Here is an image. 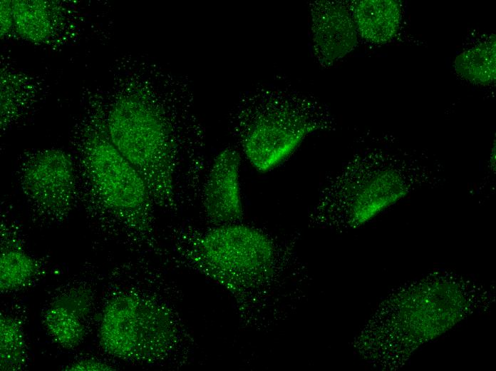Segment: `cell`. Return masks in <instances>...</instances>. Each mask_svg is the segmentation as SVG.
<instances>
[{"instance_id": "6da1fadb", "label": "cell", "mask_w": 496, "mask_h": 371, "mask_svg": "<svg viewBox=\"0 0 496 371\" xmlns=\"http://www.w3.org/2000/svg\"><path fill=\"white\" fill-rule=\"evenodd\" d=\"M130 61L97 97L108 136L146 183L157 208L178 213L199 200L206 134L185 78Z\"/></svg>"}, {"instance_id": "7a4b0ae2", "label": "cell", "mask_w": 496, "mask_h": 371, "mask_svg": "<svg viewBox=\"0 0 496 371\" xmlns=\"http://www.w3.org/2000/svg\"><path fill=\"white\" fill-rule=\"evenodd\" d=\"M164 237L163 260L223 288L245 326L264 330L280 316L284 278L294 263L291 244L242 222L205 227L176 223Z\"/></svg>"}, {"instance_id": "3957f363", "label": "cell", "mask_w": 496, "mask_h": 371, "mask_svg": "<svg viewBox=\"0 0 496 371\" xmlns=\"http://www.w3.org/2000/svg\"><path fill=\"white\" fill-rule=\"evenodd\" d=\"M101 313L99 339L108 354L124 361L184 367L197 343L184 319L182 293L175 281L144 265H125Z\"/></svg>"}, {"instance_id": "277c9868", "label": "cell", "mask_w": 496, "mask_h": 371, "mask_svg": "<svg viewBox=\"0 0 496 371\" xmlns=\"http://www.w3.org/2000/svg\"><path fill=\"white\" fill-rule=\"evenodd\" d=\"M87 106L72 137L78 203L130 248L162 257L157 207L148 186L110 141L97 98Z\"/></svg>"}, {"instance_id": "5b68a950", "label": "cell", "mask_w": 496, "mask_h": 371, "mask_svg": "<svg viewBox=\"0 0 496 371\" xmlns=\"http://www.w3.org/2000/svg\"><path fill=\"white\" fill-rule=\"evenodd\" d=\"M333 123L326 106L315 97L272 86L245 92L229 117L233 137L262 173L286 160L308 135L331 129Z\"/></svg>"}, {"instance_id": "8992f818", "label": "cell", "mask_w": 496, "mask_h": 371, "mask_svg": "<svg viewBox=\"0 0 496 371\" xmlns=\"http://www.w3.org/2000/svg\"><path fill=\"white\" fill-rule=\"evenodd\" d=\"M402 176L373 156L353 160L319 193L309 223L319 228L364 224L408 193Z\"/></svg>"}, {"instance_id": "52a82bcc", "label": "cell", "mask_w": 496, "mask_h": 371, "mask_svg": "<svg viewBox=\"0 0 496 371\" xmlns=\"http://www.w3.org/2000/svg\"><path fill=\"white\" fill-rule=\"evenodd\" d=\"M16 178L29 208L41 220L61 223L78 203L75 159L63 149H42L26 156Z\"/></svg>"}, {"instance_id": "ba28073f", "label": "cell", "mask_w": 496, "mask_h": 371, "mask_svg": "<svg viewBox=\"0 0 496 371\" xmlns=\"http://www.w3.org/2000/svg\"><path fill=\"white\" fill-rule=\"evenodd\" d=\"M241 156L233 147L222 149L210 165L199 200L207 225L242 222L244 208L239 183Z\"/></svg>"}, {"instance_id": "9c48e42d", "label": "cell", "mask_w": 496, "mask_h": 371, "mask_svg": "<svg viewBox=\"0 0 496 371\" xmlns=\"http://www.w3.org/2000/svg\"><path fill=\"white\" fill-rule=\"evenodd\" d=\"M314 54L328 66L351 52L357 44V31L350 11L341 3L325 0L309 4Z\"/></svg>"}, {"instance_id": "30bf717a", "label": "cell", "mask_w": 496, "mask_h": 371, "mask_svg": "<svg viewBox=\"0 0 496 371\" xmlns=\"http://www.w3.org/2000/svg\"><path fill=\"white\" fill-rule=\"evenodd\" d=\"M90 310L89 295L81 289L58 296L43 315L49 335L66 349L78 346L86 335L85 319Z\"/></svg>"}, {"instance_id": "8fae6325", "label": "cell", "mask_w": 496, "mask_h": 371, "mask_svg": "<svg viewBox=\"0 0 496 371\" xmlns=\"http://www.w3.org/2000/svg\"><path fill=\"white\" fill-rule=\"evenodd\" d=\"M15 32L34 44L52 43L66 25L64 9L48 1H11Z\"/></svg>"}, {"instance_id": "7c38bea8", "label": "cell", "mask_w": 496, "mask_h": 371, "mask_svg": "<svg viewBox=\"0 0 496 371\" xmlns=\"http://www.w3.org/2000/svg\"><path fill=\"white\" fill-rule=\"evenodd\" d=\"M350 13L357 32L373 44H384L396 34L401 21V7L393 0L354 1Z\"/></svg>"}, {"instance_id": "4fadbf2b", "label": "cell", "mask_w": 496, "mask_h": 371, "mask_svg": "<svg viewBox=\"0 0 496 371\" xmlns=\"http://www.w3.org/2000/svg\"><path fill=\"white\" fill-rule=\"evenodd\" d=\"M14 230L1 226L0 290L2 293L24 288L40 270L38 260L27 253Z\"/></svg>"}, {"instance_id": "5bb4252c", "label": "cell", "mask_w": 496, "mask_h": 371, "mask_svg": "<svg viewBox=\"0 0 496 371\" xmlns=\"http://www.w3.org/2000/svg\"><path fill=\"white\" fill-rule=\"evenodd\" d=\"M495 36L458 55L454 65L456 72L470 82L487 84L496 77Z\"/></svg>"}, {"instance_id": "9a60e30c", "label": "cell", "mask_w": 496, "mask_h": 371, "mask_svg": "<svg viewBox=\"0 0 496 371\" xmlns=\"http://www.w3.org/2000/svg\"><path fill=\"white\" fill-rule=\"evenodd\" d=\"M28 78L17 75V88L14 74L1 72V130L5 131L19 122L33 103V88H26Z\"/></svg>"}, {"instance_id": "2e32d148", "label": "cell", "mask_w": 496, "mask_h": 371, "mask_svg": "<svg viewBox=\"0 0 496 371\" xmlns=\"http://www.w3.org/2000/svg\"><path fill=\"white\" fill-rule=\"evenodd\" d=\"M26 357V343L19 322L8 315H1V370H20Z\"/></svg>"}, {"instance_id": "e0dca14e", "label": "cell", "mask_w": 496, "mask_h": 371, "mask_svg": "<svg viewBox=\"0 0 496 371\" xmlns=\"http://www.w3.org/2000/svg\"><path fill=\"white\" fill-rule=\"evenodd\" d=\"M1 38L10 36L14 30V21L11 7V1H1Z\"/></svg>"}, {"instance_id": "ac0fdd59", "label": "cell", "mask_w": 496, "mask_h": 371, "mask_svg": "<svg viewBox=\"0 0 496 371\" xmlns=\"http://www.w3.org/2000/svg\"><path fill=\"white\" fill-rule=\"evenodd\" d=\"M64 370L71 371H107L113 370L114 367L99 360L86 359L73 362L72 364L66 366Z\"/></svg>"}, {"instance_id": "d6986e66", "label": "cell", "mask_w": 496, "mask_h": 371, "mask_svg": "<svg viewBox=\"0 0 496 371\" xmlns=\"http://www.w3.org/2000/svg\"><path fill=\"white\" fill-rule=\"evenodd\" d=\"M495 143L492 145L490 154V160H489V164H490V168L492 171L495 170V162H496V151H495Z\"/></svg>"}]
</instances>
